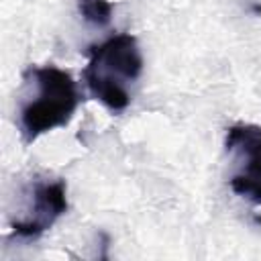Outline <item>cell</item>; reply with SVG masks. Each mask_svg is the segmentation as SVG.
<instances>
[{"label":"cell","mask_w":261,"mask_h":261,"mask_svg":"<svg viewBox=\"0 0 261 261\" xmlns=\"http://www.w3.org/2000/svg\"><path fill=\"white\" fill-rule=\"evenodd\" d=\"M80 104L71 73L55 65H31L22 73L18 100V128L29 145L41 135L65 126Z\"/></svg>","instance_id":"obj_1"},{"label":"cell","mask_w":261,"mask_h":261,"mask_svg":"<svg viewBox=\"0 0 261 261\" xmlns=\"http://www.w3.org/2000/svg\"><path fill=\"white\" fill-rule=\"evenodd\" d=\"M141 71L143 55L137 37L120 33L90 47L84 80L90 94L98 102L112 112H120L130 104L128 86L141 75Z\"/></svg>","instance_id":"obj_2"},{"label":"cell","mask_w":261,"mask_h":261,"mask_svg":"<svg viewBox=\"0 0 261 261\" xmlns=\"http://www.w3.org/2000/svg\"><path fill=\"white\" fill-rule=\"evenodd\" d=\"M224 151L230 157V190L253 204H261V126L232 124L226 128Z\"/></svg>","instance_id":"obj_3"},{"label":"cell","mask_w":261,"mask_h":261,"mask_svg":"<svg viewBox=\"0 0 261 261\" xmlns=\"http://www.w3.org/2000/svg\"><path fill=\"white\" fill-rule=\"evenodd\" d=\"M67 212L65 181H37L31 194L29 216L12 222V234L18 239H39Z\"/></svg>","instance_id":"obj_4"},{"label":"cell","mask_w":261,"mask_h":261,"mask_svg":"<svg viewBox=\"0 0 261 261\" xmlns=\"http://www.w3.org/2000/svg\"><path fill=\"white\" fill-rule=\"evenodd\" d=\"M80 14L96 27H106L112 20V4L108 0H80Z\"/></svg>","instance_id":"obj_5"}]
</instances>
